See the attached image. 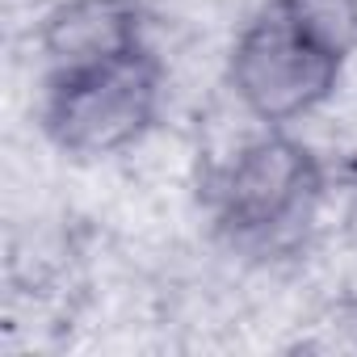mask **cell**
Returning a JSON list of instances; mask_svg holds the SVG:
<instances>
[{
	"label": "cell",
	"mask_w": 357,
	"mask_h": 357,
	"mask_svg": "<svg viewBox=\"0 0 357 357\" xmlns=\"http://www.w3.org/2000/svg\"><path fill=\"white\" fill-rule=\"evenodd\" d=\"M357 0H265L227 51V89L261 126H294L340 89Z\"/></svg>",
	"instance_id": "6da1fadb"
},
{
	"label": "cell",
	"mask_w": 357,
	"mask_h": 357,
	"mask_svg": "<svg viewBox=\"0 0 357 357\" xmlns=\"http://www.w3.org/2000/svg\"><path fill=\"white\" fill-rule=\"evenodd\" d=\"M164 109V59L139 47L114 59L43 72L38 126L72 160H109L139 147Z\"/></svg>",
	"instance_id": "3957f363"
},
{
	"label": "cell",
	"mask_w": 357,
	"mask_h": 357,
	"mask_svg": "<svg viewBox=\"0 0 357 357\" xmlns=\"http://www.w3.org/2000/svg\"><path fill=\"white\" fill-rule=\"evenodd\" d=\"M328 194V172L315 147L290 126H265L219 160L202 181V206L223 244L273 257L303 240Z\"/></svg>",
	"instance_id": "7a4b0ae2"
},
{
	"label": "cell",
	"mask_w": 357,
	"mask_h": 357,
	"mask_svg": "<svg viewBox=\"0 0 357 357\" xmlns=\"http://www.w3.org/2000/svg\"><path fill=\"white\" fill-rule=\"evenodd\" d=\"M139 47H151L147 0H59L38 26L43 72L114 59Z\"/></svg>",
	"instance_id": "277c9868"
}]
</instances>
